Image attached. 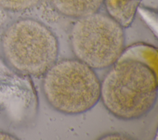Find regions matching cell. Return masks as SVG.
<instances>
[{
    "label": "cell",
    "mask_w": 158,
    "mask_h": 140,
    "mask_svg": "<svg viewBox=\"0 0 158 140\" xmlns=\"http://www.w3.org/2000/svg\"><path fill=\"white\" fill-rule=\"evenodd\" d=\"M101 82L100 100L116 118H140L155 106L157 98V72L132 59H119Z\"/></svg>",
    "instance_id": "1"
},
{
    "label": "cell",
    "mask_w": 158,
    "mask_h": 140,
    "mask_svg": "<svg viewBox=\"0 0 158 140\" xmlns=\"http://www.w3.org/2000/svg\"><path fill=\"white\" fill-rule=\"evenodd\" d=\"M1 44L8 64L24 75L43 76L57 60V37L46 25L33 19L10 23L2 34Z\"/></svg>",
    "instance_id": "2"
},
{
    "label": "cell",
    "mask_w": 158,
    "mask_h": 140,
    "mask_svg": "<svg viewBox=\"0 0 158 140\" xmlns=\"http://www.w3.org/2000/svg\"><path fill=\"white\" fill-rule=\"evenodd\" d=\"M43 76L45 99L60 113H85L100 100L101 81L94 70L76 58L57 60Z\"/></svg>",
    "instance_id": "3"
},
{
    "label": "cell",
    "mask_w": 158,
    "mask_h": 140,
    "mask_svg": "<svg viewBox=\"0 0 158 140\" xmlns=\"http://www.w3.org/2000/svg\"><path fill=\"white\" fill-rule=\"evenodd\" d=\"M70 44L76 59L93 69L109 68L125 49L123 28L98 12L77 19L71 29Z\"/></svg>",
    "instance_id": "4"
},
{
    "label": "cell",
    "mask_w": 158,
    "mask_h": 140,
    "mask_svg": "<svg viewBox=\"0 0 158 140\" xmlns=\"http://www.w3.org/2000/svg\"><path fill=\"white\" fill-rule=\"evenodd\" d=\"M59 14L70 18L79 19L98 12L103 0H49Z\"/></svg>",
    "instance_id": "5"
},
{
    "label": "cell",
    "mask_w": 158,
    "mask_h": 140,
    "mask_svg": "<svg viewBox=\"0 0 158 140\" xmlns=\"http://www.w3.org/2000/svg\"><path fill=\"white\" fill-rule=\"evenodd\" d=\"M142 0H103L107 15L123 28L128 27L134 20Z\"/></svg>",
    "instance_id": "6"
},
{
    "label": "cell",
    "mask_w": 158,
    "mask_h": 140,
    "mask_svg": "<svg viewBox=\"0 0 158 140\" xmlns=\"http://www.w3.org/2000/svg\"><path fill=\"white\" fill-rule=\"evenodd\" d=\"M157 49L153 46L138 43L124 49L119 59H132L146 64L157 72Z\"/></svg>",
    "instance_id": "7"
},
{
    "label": "cell",
    "mask_w": 158,
    "mask_h": 140,
    "mask_svg": "<svg viewBox=\"0 0 158 140\" xmlns=\"http://www.w3.org/2000/svg\"><path fill=\"white\" fill-rule=\"evenodd\" d=\"M41 0H0V7L10 12H23L36 7Z\"/></svg>",
    "instance_id": "8"
},
{
    "label": "cell",
    "mask_w": 158,
    "mask_h": 140,
    "mask_svg": "<svg viewBox=\"0 0 158 140\" xmlns=\"http://www.w3.org/2000/svg\"><path fill=\"white\" fill-rule=\"evenodd\" d=\"M0 139L2 140V139H17V138H15V136L6 133V132H4V131H0Z\"/></svg>",
    "instance_id": "9"
},
{
    "label": "cell",
    "mask_w": 158,
    "mask_h": 140,
    "mask_svg": "<svg viewBox=\"0 0 158 140\" xmlns=\"http://www.w3.org/2000/svg\"><path fill=\"white\" fill-rule=\"evenodd\" d=\"M104 139H124V136L120 134L115 133V134H110L107 135Z\"/></svg>",
    "instance_id": "10"
}]
</instances>
